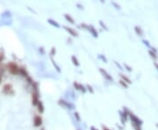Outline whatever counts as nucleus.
<instances>
[{
  "instance_id": "nucleus-1",
  "label": "nucleus",
  "mask_w": 158,
  "mask_h": 130,
  "mask_svg": "<svg viewBox=\"0 0 158 130\" xmlns=\"http://www.w3.org/2000/svg\"><path fill=\"white\" fill-rule=\"evenodd\" d=\"M7 67V70L9 71V72L12 75H18L19 74V67L17 65L15 62H9V63L6 65Z\"/></svg>"
},
{
  "instance_id": "nucleus-2",
  "label": "nucleus",
  "mask_w": 158,
  "mask_h": 130,
  "mask_svg": "<svg viewBox=\"0 0 158 130\" xmlns=\"http://www.w3.org/2000/svg\"><path fill=\"white\" fill-rule=\"evenodd\" d=\"M2 93L4 95H13L14 94V90H13V87L11 84L6 83L3 86Z\"/></svg>"
},
{
  "instance_id": "nucleus-3",
  "label": "nucleus",
  "mask_w": 158,
  "mask_h": 130,
  "mask_svg": "<svg viewBox=\"0 0 158 130\" xmlns=\"http://www.w3.org/2000/svg\"><path fill=\"white\" fill-rule=\"evenodd\" d=\"M129 117H130L131 121H132V123H131V124H135V125H139V126H142V123H143L140 118H138L136 115H135V114H132V113L129 114Z\"/></svg>"
},
{
  "instance_id": "nucleus-4",
  "label": "nucleus",
  "mask_w": 158,
  "mask_h": 130,
  "mask_svg": "<svg viewBox=\"0 0 158 130\" xmlns=\"http://www.w3.org/2000/svg\"><path fill=\"white\" fill-rule=\"evenodd\" d=\"M39 91H33V94H32V104L33 106H37V104L39 103Z\"/></svg>"
},
{
  "instance_id": "nucleus-5",
  "label": "nucleus",
  "mask_w": 158,
  "mask_h": 130,
  "mask_svg": "<svg viewBox=\"0 0 158 130\" xmlns=\"http://www.w3.org/2000/svg\"><path fill=\"white\" fill-rule=\"evenodd\" d=\"M42 125V118L40 115H35L33 119V126L35 128H39Z\"/></svg>"
},
{
  "instance_id": "nucleus-6",
  "label": "nucleus",
  "mask_w": 158,
  "mask_h": 130,
  "mask_svg": "<svg viewBox=\"0 0 158 130\" xmlns=\"http://www.w3.org/2000/svg\"><path fill=\"white\" fill-rule=\"evenodd\" d=\"M82 25V27H84V28H85V29H88L90 31V32L91 33V34L93 35V37L94 38H98V32H97V31L94 29V27H93L92 25H88V26H85L86 25Z\"/></svg>"
},
{
  "instance_id": "nucleus-7",
  "label": "nucleus",
  "mask_w": 158,
  "mask_h": 130,
  "mask_svg": "<svg viewBox=\"0 0 158 130\" xmlns=\"http://www.w3.org/2000/svg\"><path fill=\"white\" fill-rule=\"evenodd\" d=\"M99 72H101V74L104 76V77L106 79V80H108V81H113V78L111 76V74H109L105 70V69H103V68H99Z\"/></svg>"
},
{
  "instance_id": "nucleus-8",
  "label": "nucleus",
  "mask_w": 158,
  "mask_h": 130,
  "mask_svg": "<svg viewBox=\"0 0 158 130\" xmlns=\"http://www.w3.org/2000/svg\"><path fill=\"white\" fill-rule=\"evenodd\" d=\"M74 87L76 89V90H78V91H82L83 93H85V92H86L85 87H84V86L82 85V84L78 83V82H76V81L74 82Z\"/></svg>"
},
{
  "instance_id": "nucleus-9",
  "label": "nucleus",
  "mask_w": 158,
  "mask_h": 130,
  "mask_svg": "<svg viewBox=\"0 0 158 130\" xmlns=\"http://www.w3.org/2000/svg\"><path fill=\"white\" fill-rule=\"evenodd\" d=\"M63 28L66 30V31L68 32L69 33L70 35H72L73 37H77L78 36V33L76 32L75 30H73L72 28H70V27H67V26H63Z\"/></svg>"
},
{
  "instance_id": "nucleus-10",
  "label": "nucleus",
  "mask_w": 158,
  "mask_h": 130,
  "mask_svg": "<svg viewBox=\"0 0 158 130\" xmlns=\"http://www.w3.org/2000/svg\"><path fill=\"white\" fill-rule=\"evenodd\" d=\"M149 53L150 55V57L153 59V60H156L158 59L157 56V53H156V51H153V50H149Z\"/></svg>"
},
{
  "instance_id": "nucleus-11",
  "label": "nucleus",
  "mask_w": 158,
  "mask_h": 130,
  "mask_svg": "<svg viewBox=\"0 0 158 130\" xmlns=\"http://www.w3.org/2000/svg\"><path fill=\"white\" fill-rule=\"evenodd\" d=\"M19 74L25 78H27L29 76L27 73V71L25 70V68H24V67H19Z\"/></svg>"
},
{
  "instance_id": "nucleus-12",
  "label": "nucleus",
  "mask_w": 158,
  "mask_h": 130,
  "mask_svg": "<svg viewBox=\"0 0 158 130\" xmlns=\"http://www.w3.org/2000/svg\"><path fill=\"white\" fill-rule=\"evenodd\" d=\"M120 78H121V80H124V81H125V82H127V83L128 84V85H129V84L132 83V81H131L130 79H129V78L127 77V76H126L125 74L120 73Z\"/></svg>"
},
{
  "instance_id": "nucleus-13",
  "label": "nucleus",
  "mask_w": 158,
  "mask_h": 130,
  "mask_svg": "<svg viewBox=\"0 0 158 130\" xmlns=\"http://www.w3.org/2000/svg\"><path fill=\"white\" fill-rule=\"evenodd\" d=\"M37 108H38L39 113H40V114H42V113L44 112V106H43V103H42L40 100L39 101V103L37 104Z\"/></svg>"
},
{
  "instance_id": "nucleus-14",
  "label": "nucleus",
  "mask_w": 158,
  "mask_h": 130,
  "mask_svg": "<svg viewBox=\"0 0 158 130\" xmlns=\"http://www.w3.org/2000/svg\"><path fill=\"white\" fill-rule=\"evenodd\" d=\"M6 69H7L6 65H4V64H2V63H0V75H3V74L4 73V72H5Z\"/></svg>"
},
{
  "instance_id": "nucleus-15",
  "label": "nucleus",
  "mask_w": 158,
  "mask_h": 130,
  "mask_svg": "<svg viewBox=\"0 0 158 130\" xmlns=\"http://www.w3.org/2000/svg\"><path fill=\"white\" fill-rule=\"evenodd\" d=\"M71 60H72L73 64H74L76 66H79V65H80V63H79V61L77 60V58H76V56H74V55H73V56L71 57Z\"/></svg>"
},
{
  "instance_id": "nucleus-16",
  "label": "nucleus",
  "mask_w": 158,
  "mask_h": 130,
  "mask_svg": "<svg viewBox=\"0 0 158 130\" xmlns=\"http://www.w3.org/2000/svg\"><path fill=\"white\" fill-rule=\"evenodd\" d=\"M47 22H48L50 25H52L53 26H55V27H57V28L60 27V25H59L57 22H55V21H54L53 19H51V18H50V19H47Z\"/></svg>"
},
{
  "instance_id": "nucleus-17",
  "label": "nucleus",
  "mask_w": 158,
  "mask_h": 130,
  "mask_svg": "<svg viewBox=\"0 0 158 130\" xmlns=\"http://www.w3.org/2000/svg\"><path fill=\"white\" fill-rule=\"evenodd\" d=\"M4 49L3 48H0V63H2L3 60H4Z\"/></svg>"
},
{
  "instance_id": "nucleus-18",
  "label": "nucleus",
  "mask_w": 158,
  "mask_h": 130,
  "mask_svg": "<svg viewBox=\"0 0 158 130\" xmlns=\"http://www.w3.org/2000/svg\"><path fill=\"white\" fill-rule=\"evenodd\" d=\"M64 18H66V20H67V21H69V23H71V24H74V23H75V20L73 19V18H71V17L69 16V15L65 14V15H64Z\"/></svg>"
},
{
  "instance_id": "nucleus-19",
  "label": "nucleus",
  "mask_w": 158,
  "mask_h": 130,
  "mask_svg": "<svg viewBox=\"0 0 158 130\" xmlns=\"http://www.w3.org/2000/svg\"><path fill=\"white\" fill-rule=\"evenodd\" d=\"M119 83L121 85V87H123L124 88H127L128 87V84L127 83V82H125L124 80H120V81H119Z\"/></svg>"
},
{
  "instance_id": "nucleus-20",
  "label": "nucleus",
  "mask_w": 158,
  "mask_h": 130,
  "mask_svg": "<svg viewBox=\"0 0 158 130\" xmlns=\"http://www.w3.org/2000/svg\"><path fill=\"white\" fill-rule=\"evenodd\" d=\"M135 32H136L137 34L140 35V36H142V29L139 27V26H135Z\"/></svg>"
},
{
  "instance_id": "nucleus-21",
  "label": "nucleus",
  "mask_w": 158,
  "mask_h": 130,
  "mask_svg": "<svg viewBox=\"0 0 158 130\" xmlns=\"http://www.w3.org/2000/svg\"><path fill=\"white\" fill-rule=\"evenodd\" d=\"M50 55H51V56H54V55H55V47H52V48H51Z\"/></svg>"
},
{
  "instance_id": "nucleus-22",
  "label": "nucleus",
  "mask_w": 158,
  "mask_h": 130,
  "mask_svg": "<svg viewBox=\"0 0 158 130\" xmlns=\"http://www.w3.org/2000/svg\"><path fill=\"white\" fill-rule=\"evenodd\" d=\"M132 125H133L135 130H142V128H141V126H139V125H135V124H132Z\"/></svg>"
},
{
  "instance_id": "nucleus-23",
  "label": "nucleus",
  "mask_w": 158,
  "mask_h": 130,
  "mask_svg": "<svg viewBox=\"0 0 158 130\" xmlns=\"http://www.w3.org/2000/svg\"><path fill=\"white\" fill-rule=\"evenodd\" d=\"M86 87H87V89L88 90L90 91V92L91 93V94H93V93H94V91H93V89H92V87H91V86H89V85H87L86 86Z\"/></svg>"
},
{
  "instance_id": "nucleus-24",
  "label": "nucleus",
  "mask_w": 158,
  "mask_h": 130,
  "mask_svg": "<svg viewBox=\"0 0 158 130\" xmlns=\"http://www.w3.org/2000/svg\"><path fill=\"white\" fill-rule=\"evenodd\" d=\"M75 117H76V119H77V121H80V116H79V114H78L77 112L75 113Z\"/></svg>"
},
{
  "instance_id": "nucleus-25",
  "label": "nucleus",
  "mask_w": 158,
  "mask_h": 130,
  "mask_svg": "<svg viewBox=\"0 0 158 130\" xmlns=\"http://www.w3.org/2000/svg\"><path fill=\"white\" fill-rule=\"evenodd\" d=\"M99 24H100V25H101V26H102V27H104V28H105V30H106V31H107V30H108V28L106 27V26H105V24H103V23H102V21H100V22H99Z\"/></svg>"
},
{
  "instance_id": "nucleus-26",
  "label": "nucleus",
  "mask_w": 158,
  "mask_h": 130,
  "mask_svg": "<svg viewBox=\"0 0 158 130\" xmlns=\"http://www.w3.org/2000/svg\"><path fill=\"white\" fill-rule=\"evenodd\" d=\"M102 129H103V130H111L110 128H108L106 126H104V125L102 126Z\"/></svg>"
},
{
  "instance_id": "nucleus-27",
  "label": "nucleus",
  "mask_w": 158,
  "mask_h": 130,
  "mask_svg": "<svg viewBox=\"0 0 158 130\" xmlns=\"http://www.w3.org/2000/svg\"><path fill=\"white\" fill-rule=\"evenodd\" d=\"M125 67H126V69H127V70L129 71V72H131V71H132V68H129L130 66H128L127 65H125Z\"/></svg>"
},
{
  "instance_id": "nucleus-28",
  "label": "nucleus",
  "mask_w": 158,
  "mask_h": 130,
  "mask_svg": "<svg viewBox=\"0 0 158 130\" xmlns=\"http://www.w3.org/2000/svg\"><path fill=\"white\" fill-rule=\"evenodd\" d=\"M154 65H155V67H156V69H157V70H158V64L156 63V62H155V63H154Z\"/></svg>"
},
{
  "instance_id": "nucleus-29",
  "label": "nucleus",
  "mask_w": 158,
  "mask_h": 130,
  "mask_svg": "<svg viewBox=\"0 0 158 130\" xmlns=\"http://www.w3.org/2000/svg\"><path fill=\"white\" fill-rule=\"evenodd\" d=\"M113 5H114L115 7H117V8H119V9H120V7L119 5H117V4H115V3H113Z\"/></svg>"
},
{
  "instance_id": "nucleus-30",
  "label": "nucleus",
  "mask_w": 158,
  "mask_h": 130,
  "mask_svg": "<svg viewBox=\"0 0 158 130\" xmlns=\"http://www.w3.org/2000/svg\"><path fill=\"white\" fill-rule=\"evenodd\" d=\"M2 83V75H0V85Z\"/></svg>"
},
{
  "instance_id": "nucleus-31",
  "label": "nucleus",
  "mask_w": 158,
  "mask_h": 130,
  "mask_svg": "<svg viewBox=\"0 0 158 130\" xmlns=\"http://www.w3.org/2000/svg\"><path fill=\"white\" fill-rule=\"evenodd\" d=\"M91 130H98V129H96V128H95L94 127H91Z\"/></svg>"
},
{
  "instance_id": "nucleus-32",
  "label": "nucleus",
  "mask_w": 158,
  "mask_h": 130,
  "mask_svg": "<svg viewBox=\"0 0 158 130\" xmlns=\"http://www.w3.org/2000/svg\"><path fill=\"white\" fill-rule=\"evenodd\" d=\"M41 130H44V129H41Z\"/></svg>"
}]
</instances>
